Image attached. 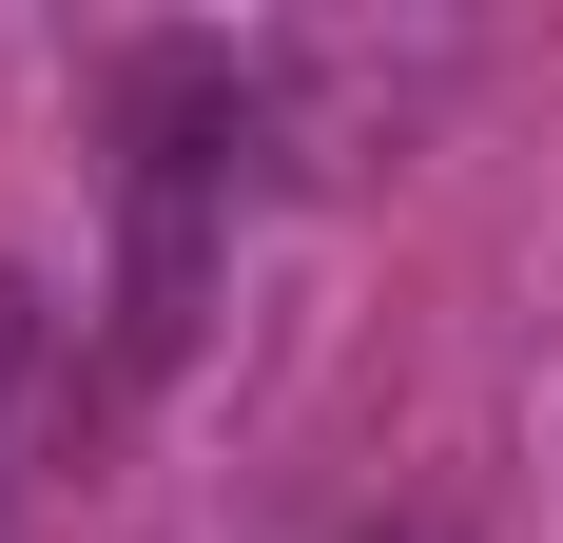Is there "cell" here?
Masks as SVG:
<instances>
[{"mask_svg":"<svg viewBox=\"0 0 563 543\" xmlns=\"http://www.w3.org/2000/svg\"><path fill=\"white\" fill-rule=\"evenodd\" d=\"M214 214H233V78L156 58L136 78V175H117V369H175V330L214 291Z\"/></svg>","mask_w":563,"mask_h":543,"instance_id":"obj_1","label":"cell"},{"mask_svg":"<svg viewBox=\"0 0 563 543\" xmlns=\"http://www.w3.org/2000/svg\"><path fill=\"white\" fill-rule=\"evenodd\" d=\"M20 388H40V291L0 272V524H20Z\"/></svg>","mask_w":563,"mask_h":543,"instance_id":"obj_2","label":"cell"}]
</instances>
